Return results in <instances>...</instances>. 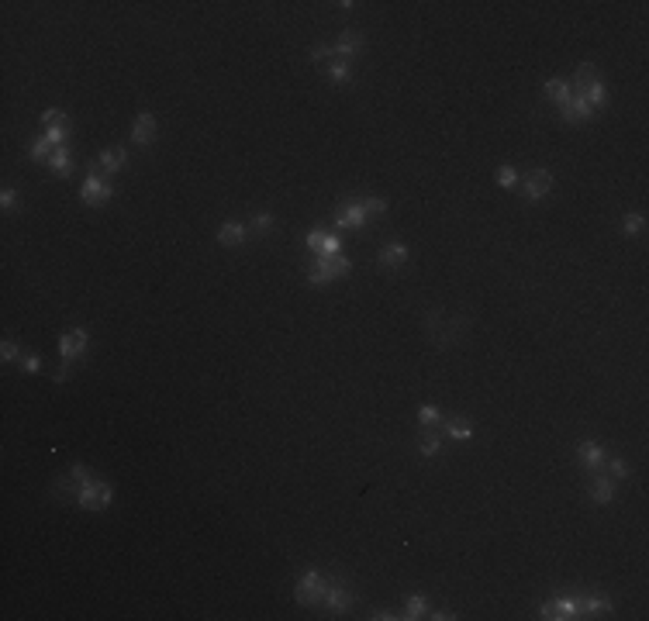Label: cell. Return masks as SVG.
Wrapping results in <instances>:
<instances>
[{"label":"cell","instance_id":"32","mask_svg":"<svg viewBox=\"0 0 649 621\" xmlns=\"http://www.w3.org/2000/svg\"><path fill=\"white\" fill-rule=\"evenodd\" d=\"M249 228H252L256 235H270V232L277 228V218H273L270 211H263V214H256V218H252V225H249Z\"/></svg>","mask_w":649,"mask_h":621},{"label":"cell","instance_id":"14","mask_svg":"<svg viewBox=\"0 0 649 621\" xmlns=\"http://www.w3.org/2000/svg\"><path fill=\"white\" fill-rule=\"evenodd\" d=\"M407 259H411V252H407L405 242H387V246L376 252V262L383 269H401V266H407Z\"/></svg>","mask_w":649,"mask_h":621},{"label":"cell","instance_id":"31","mask_svg":"<svg viewBox=\"0 0 649 621\" xmlns=\"http://www.w3.org/2000/svg\"><path fill=\"white\" fill-rule=\"evenodd\" d=\"M643 228H646V218H643V214H625V218H622V235H625V239L643 235Z\"/></svg>","mask_w":649,"mask_h":621},{"label":"cell","instance_id":"33","mask_svg":"<svg viewBox=\"0 0 649 621\" xmlns=\"http://www.w3.org/2000/svg\"><path fill=\"white\" fill-rule=\"evenodd\" d=\"M418 421H421V428H435V425H442V411H439L435 404H425V408L418 411Z\"/></svg>","mask_w":649,"mask_h":621},{"label":"cell","instance_id":"23","mask_svg":"<svg viewBox=\"0 0 649 621\" xmlns=\"http://www.w3.org/2000/svg\"><path fill=\"white\" fill-rule=\"evenodd\" d=\"M48 173H55L59 180H66V176L73 173V159H70V145H63V149H55V152H52V159H48Z\"/></svg>","mask_w":649,"mask_h":621},{"label":"cell","instance_id":"18","mask_svg":"<svg viewBox=\"0 0 649 621\" xmlns=\"http://www.w3.org/2000/svg\"><path fill=\"white\" fill-rule=\"evenodd\" d=\"M587 490H591V500H594V504H611V500H615V480H611L608 473L598 469V476H591V487H587Z\"/></svg>","mask_w":649,"mask_h":621},{"label":"cell","instance_id":"19","mask_svg":"<svg viewBox=\"0 0 649 621\" xmlns=\"http://www.w3.org/2000/svg\"><path fill=\"white\" fill-rule=\"evenodd\" d=\"M580 604H584V618H601V615H611V611H615V604H611L608 594H584Z\"/></svg>","mask_w":649,"mask_h":621},{"label":"cell","instance_id":"8","mask_svg":"<svg viewBox=\"0 0 649 621\" xmlns=\"http://www.w3.org/2000/svg\"><path fill=\"white\" fill-rule=\"evenodd\" d=\"M111 197H114L111 183H107V180H100V173H86V180H83V187H80V201L86 207H104Z\"/></svg>","mask_w":649,"mask_h":621},{"label":"cell","instance_id":"30","mask_svg":"<svg viewBox=\"0 0 649 621\" xmlns=\"http://www.w3.org/2000/svg\"><path fill=\"white\" fill-rule=\"evenodd\" d=\"M41 135H45V138H48V142H52L55 149H63V145L70 142V135H73V124H70V121H63V124H48V128H45Z\"/></svg>","mask_w":649,"mask_h":621},{"label":"cell","instance_id":"20","mask_svg":"<svg viewBox=\"0 0 649 621\" xmlns=\"http://www.w3.org/2000/svg\"><path fill=\"white\" fill-rule=\"evenodd\" d=\"M442 428H446L449 439H456V442H470V439H473V421H470V418H463V414H456V418H442Z\"/></svg>","mask_w":649,"mask_h":621},{"label":"cell","instance_id":"6","mask_svg":"<svg viewBox=\"0 0 649 621\" xmlns=\"http://www.w3.org/2000/svg\"><path fill=\"white\" fill-rule=\"evenodd\" d=\"M111 500H114L111 483H107V480L90 476V480L80 487V494H77V507H83V511H107V507H111Z\"/></svg>","mask_w":649,"mask_h":621},{"label":"cell","instance_id":"12","mask_svg":"<svg viewBox=\"0 0 649 621\" xmlns=\"http://www.w3.org/2000/svg\"><path fill=\"white\" fill-rule=\"evenodd\" d=\"M156 135H159V118L152 111H142L131 124V145H149Z\"/></svg>","mask_w":649,"mask_h":621},{"label":"cell","instance_id":"17","mask_svg":"<svg viewBox=\"0 0 649 621\" xmlns=\"http://www.w3.org/2000/svg\"><path fill=\"white\" fill-rule=\"evenodd\" d=\"M245 239H249V225H242V221H225V225L218 228V242L225 248L242 246Z\"/></svg>","mask_w":649,"mask_h":621},{"label":"cell","instance_id":"27","mask_svg":"<svg viewBox=\"0 0 649 621\" xmlns=\"http://www.w3.org/2000/svg\"><path fill=\"white\" fill-rule=\"evenodd\" d=\"M52 152H55V145H52L45 135H39V138H32V142H28V159H32V163H48V159H52Z\"/></svg>","mask_w":649,"mask_h":621},{"label":"cell","instance_id":"37","mask_svg":"<svg viewBox=\"0 0 649 621\" xmlns=\"http://www.w3.org/2000/svg\"><path fill=\"white\" fill-rule=\"evenodd\" d=\"M332 59H335V48H332V45H315V48H311V62H324V66H328Z\"/></svg>","mask_w":649,"mask_h":621},{"label":"cell","instance_id":"11","mask_svg":"<svg viewBox=\"0 0 649 621\" xmlns=\"http://www.w3.org/2000/svg\"><path fill=\"white\" fill-rule=\"evenodd\" d=\"M605 459H608L605 446H601V442H594V439H587V442H580V446H577V462H580L587 473H598V469L605 466Z\"/></svg>","mask_w":649,"mask_h":621},{"label":"cell","instance_id":"35","mask_svg":"<svg viewBox=\"0 0 649 621\" xmlns=\"http://www.w3.org/2000/svg\"><path fill=\"white\" fill-rule=\"evenodd\" d=\"M497 183L508 187V190L518 187V169H515V166H501V169H497Z\"/></svg>","mask_w":649,"mask_h":621},{"label":"cell","instance_id":"3","mask_svg":"<svg viewBox=\"0 0 649 621\" xmlns=\"http://www.w3.org/2000/svg\"><path fill=\"white\" fill-rule=\"evenodd\" d=\"M324 590H328V577L322 570H304L301 580H297V587H294V601L301 608H318L324 601Z\"/></svg>","mask_w":649,"mask_h":621},{"label":"cell","instance_id":"9","mask_svg":"<svg viewBox=\"0 0 649 621\" xmlns=\"http://www.w3.org/2000/svg\"><path fill=\"white\" fill-rule=\"evenodd\" d=\"M369 225V214L363 207V197L360 201H346V204L335 207V228H353V232H366Z\"/></svg>","mask_w":649,"mask_h":621},{"label":"cell","instance_id":"16","mask_svg":"<svg viewBox=\"0 0 649 621\" xmlns=\"http://www.w3.org/2000/svg\"><path fill=\"white\" fill-rule=\"evenodd\" d=\"M308 248H311L315 255H339V252H342V248H339V239L328 235L324 228H315V232L308 235Z\"/></svg>","mask_w":649,"mask_h":621},{"label":"cell","instance_id":"41","mask_svg":"<svg viewBox=\"0 0 649 621\" xmlns=\"http://www.w3.org/2000/svg\"><path fill=\"white\" fill-rule=\"evenodd\" d=\"M369 618H373V621H394V618H401V615H391V611H373Z\"/></svg>","mask_w":649,"mask_h":621},{"label":"cell","instance_id":"2","mask_svg":"<svg viewBox=\"0 0 649 621\" xmlns=\"http://www.w3.org/2000/svg\"><path fill=\"white\" fill-rule=\"evenodd\" d=\"M349 273H353V262L342 252L339 255H315V269H311L308 283L318 290L324 283H332V280H339V276H349Z\"/></svg>","mask_w":649,"mask_h":621},{"label":"cell","instance_id":"42","mask_svg":"<svg viewBox=\"0 0 649 621\" xmlns=\"http://www.w3.org/2000/svg\"><path fill=\"white\" fill-rule=\"evenodd\" d=\"M428 618H435V621H452L456 615H449V611H432V608H428Z\"/></svg>","mask_w":649,"mask_h":621},{"label":"cell","instance_id":"25","mask_svg":"<svg viewBox=\"0 0 649 621\" xmlns=\"http://www.w3.org/2000/svg\"><path fill=\"white\" fill-rule=\"evenodd\" d=\"M594 80H601V76H598V69H594V62H580V69L573 73V83H570V90H573V93H584V90H587V86H591Z\"/></svg>","mask_w":649,"mask_h":621},{"label":"cell","instance_id":"1","mask_svg":"<svg viewBox=\"0 0 649 621\" xmlns=\"http://www.w3.org/2000/svg\"><path fill=\"white\" fill-rule=\"evenodd\" d=\"M86 345H90V335H86V328L63 331V338H59V356H63V366L55 370V380H59V383L70 376V366H73L83 352H86Z\"/></svg>","mask_w":649,"mask_h":621},{"label":"cell","instance_id":"39","mask_svg":"<svg viewBox=\"0 0 649 621\" xmlns=\"http://www.w3.org/2000/svg\"><path fill=\"white\" fill-rule=\"evenodd\" d=\"M0 359H4V363H14V359H21V356H18V345H14L11 338H4V345H0Z\"/></svg>","mask_w":649,"mask_h":621},{"label":"cell","instance_id":"40","mask_svg":"<svg viewBox=\"0 0 649 621\" xmlns=\"http://www.w3.org/2000/svg\"><path fill=\"white\" fill-rule=\"evenodd\" d=\"M66 121V114L59 111V107H48V111H41V124L48 128V124H63Z\"/></svg>","mask_w":649,"mask_h":621},{"label":"cell","instance_id":"10","mask_svg":"<svg viewBox=\"0 0 649 621\" xmlns=\"http://www.w3.org/2000/svg\"><path fill=\"white\" fill-rule=\"evenodd\" d=\"M549 190H553V173H549V169H532V173L522 176V194H525L528 204L542 201Z\"/></svg>","mask_w":649,"mask_h":621},{"label":"cell","instance_id":"28","mask_svg":"<svg viewBox=\"0 0 649 621\" xmlns=\"http://www.w3.org/2000/svg\"><path fill=\"white\" fill-rule=\"evenodd\" d=\"M418 453L425 455V459H435V455H442V439H439L432 428H425V432H421V442H418Z\"/></svg>","mask_w":649,"mask_h":621},{"label":"cell","instance_id":"7","mask_svg":"<svg viewBox=\"0 0 649 621\" xmlns=\"http://www.w3.org/2000/svg\"><path fill=\"white\" fill-rule=\"evenodd\" d=\"M322 604L332 611V615H346V611L356 604V594H353V587H349L342 577H328V590H324Z\"/></svg>","mask_w":649,"mask_h":621},{"label":"cell","instance_id":"26","mask_svg":"<svg viewBox=\"0 0 649 621\" xmlns=\"http://www.w3.org/2000/svg\"><path fill=\"white\" fill-rule=\"evenodd\" d=\"M542 93H546V100H553V104H560V107H563L570 97H573V90H570L567 80H546Z\"/></svg>","mask_w":649,"mask_h":621},{"label":"cell","instance_id":"5","mask_svg":"<svg viewBox=\"0 0 649 621\" xmlns=\"http://www.w3.org/2000/svg\"><path fill=\"white\" fill-rule=\"evenodd\" d=\"M93 473H90V466L86 462H73L70 466V473L66 476H59L55 483H52V497L55 500H63V504H77V494H80V487L90 480Z\"/></svg>","mask_w":649,"mask_h":621},{"label":"cell","instance_id":"4","mask_svg":"<svg viewBox=\"0 0 649 621\" xmlns=\"http://www.w3.org/2000/svg\"><path fill=\"white\" fill-rule=\"evenodd\" d=\"M428 335L439 342V345H452V342H459L463 338V331H466V318L463 314H452V318H446L442 311H428Z\"/></svg>","mask_w":649,"mask_h":621},{"label":"cell","instance_id":"24","mask_svg":"<svg viewBox=\"0 0 649 621\" xmlns=\"http://www.w3.org/2000/svg\"><path fill=\"white\" fill-rule=\"evenodd\" d=\"M324 73H328V80H332V83H353V80H356V73H353V62H346V59H332V62L324 66Z\"/></svg>","mask_w":649,"mask_h":621},{"label":"cell","instance_id":"15","mask_svg":"<svg viewBox=\"0 0 649 621\" xmlns=\"http://www.w3.org/2000/svg\"><path fill=\"white\" fill-rule=\"evenodd\" d=\"M332 48H335V59H346V62H353V59L363 52V35L349 28V32H342V39L335 41Z\"/></svg>","mask_w":649,"mask_h":621},{"label":"cell","instance_id":"36","mask_svg":"<svg viewBox=\"0 0 649 621\" xmlns=\"http://www.w3.org/2000/svg\"><path fill=\"white\" fill-rule=\"evenodd\" d=\"M18 366H21V373H28V376H35V373L41 370V359L35 356V352H28V356H21L18 359Z\"/></svg>","mask_w":649,"mask_h":621},{"label":"cell","instance_id":"22","mask_svg":"<svg viewBox=\"0 0 649 621\" xmlns=\"http://www.w3.org/2000/svg\"><path fill=\"white\" fill-rule=\"evenodd\" d=\"M405 621H418V618H428V597L425 594H411L405 597Z\"/></svg>","mask_w":649,"mask_h":621},{"label":"cell","instance_id":"29","mask_svg":"<svg viewBox=\"0 0 649 621\" xmlns=\"http://www.w3.org/2000/svg\"><path fill=\"white\" fill-rule=\"evenodd\" d=\"M584 100L591 104V111L594 107H608V86H605V80H594L587 90H584Z\"/></svg>","mask_w":649,"mask_h":621},{"label":"cell","instance_id":"38","mask_svg":"<svg viewBox=\"0 0 649 621\" xmlns=\"http://www.w3.org/2000/svg\"><path fill=\"white\" fill-rule=\"evenodd\" d=\"M18 204H21L18 190H14V187H4V190H0V207H4V211H14Z\"/></svg>","mask_w":649,"mask_h":621},{"label":"cell","instance_id":"21","mask_svg":"<svg viewBox=\"0 0 649 621\" xmlns=\"http://www.w3.org/2000/svg\"><path fill=\"white\" fill-rule=\"evenodd\" d=\"M124 163H128V152H124V149H104V152L97 156V166L104 169V176H114Z\"/></svg>","mask_w":649,"mask_h":621},{"label":"cell","instance_id":"34","mask_svg":"<svg viewBox=\"0 0 649 621\" xmlns=\"http://www.w3.org/2000/svg\"><path fill=\"white\" fill-rule=\"evenodd\" d=\"M608 462V476L611 480H625V476H632V466L625 462V459H605Z\"/></svg>","mask_w":649,"mask_h":621},{"label":"cell","instance_id":"13","mask_svg":"<svg viewBox=\"0 0 649 621\" xmlns=\"http://www.w3.org/2000/svg\"><path fill=\"white\" fill-rule=\"evenodd\" d=\"M560 114H563V121H567V124H587L594 111H591V104L584 100V93H573L567 104L560 107Z\"/></svg>","mask_w":649,"mask_h":621}]
</instances>
